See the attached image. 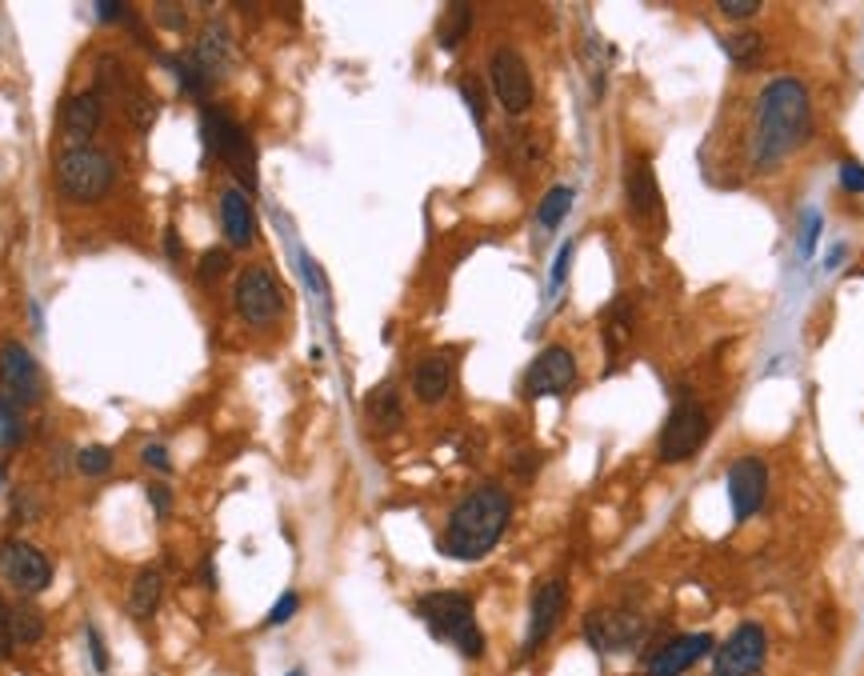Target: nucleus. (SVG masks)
Masks as SVG:
<instances>
[{
  "label": "nucleus",
  "instance_id": "obj_11",
  "mask_svg": "<svg viewBox=\"0 0 864 676\" xmlns=\"http://www.w3.org/2000/svg\"><path fill=\"white\" fill-rule=\"evenodd\" d=\"M0 573L21 597H37L52 585V561L37 544L21 541V537H9L0 544Z\"/></svg>",
  "mask_w": 864,
  "mask_h": 676
},
{
  "label": "nucleus",
  "instance_id": "obj_25",
  "mask_svg": "<svg viewBox=\"0 0 864 676\" xmlns=\"http://www.w3.org/2000/svg\"><path fill=\"white\" fill-rule=\"evenodd\" d=\"M568 209H572V188L568 185H556L548 188L541 197V205H536V221H541V229H560V221L568 217Z\"/></svg>",
  "mask_w": 864,
  "mask_h": 676
},
{
  "label": "nucleus",
  "instance_id": "obj_29",
  "mask_svg": "<svg viewBox=\"0 0 864 676\" xmlns=\"http://www.w3.org/2000/svg\"><path fill=\"white\" fill-rule=\"evenodd\" d=\"M229 265H233L229 248H205V253H200V265H197V281L217 284L221 276H229Z\"/></svg>",
  "mask_w": 864,
  "mask_h": 676
},
{
  "label": "nucleus",
  "instance_id": "obj_43",
  "mask_svg": "<svg viewBox=\"0 0 864 676\" xmlns=\"http://www.w3.org/2000/svg\"><path fill=\"white\" fill-rule=\"evenodd\" d=\"M568 265H572V241L568 245H560V253H556V260H553V288H560L565 284V276H568Z\"/></svg>",
  "mask_w": 864,
  "mask_h": 676
},
{
  "label": "nucleus",
  "instance_id": "obj_27",
  "mask_svg": "<svg viewBox=\"0 0 864 676\" xmlns=\"http://www.w3.org/2000/svg\"><path fill=\"white\" fill-rule=\"evenodd\" d=\"M157 112H161L157 97L140 93V88H133V93L124 97V116H128V121H133V128H140V133H149L152 121H157Z\"/></svg>",
  "mask_w": 864,
  "mask_h": 676
},
{
  "label": "nucleus",
  "instance_id": "obj_17",
  "mask_svg": "<svg viewBox=\"0 0 864 676\" xmlns=\"http://www.w3.org/2000/svg\"><path fill=\"white\" fill-rule=\"evenodd\" d=\"M625 193H629V209L637 221H661V212H665V205H661V188H656V173L653 164L644 157H632L629 164H625Z\"/></svg>",
  "mask_w": 864,
  "mask_h": 676
},
{
  "label": "nucleus",
  "instance_id": "obj_7",
  "mask_svg": "<svg viewBox=\"0 0 864 676\" xmlns=\"http://www.w3.org/2000/svg\"><path fill=\"white\" fill-rule=\"evenodd\" d=\"M233 305H236V317L245 320V324L269 329L272 320H281V312H284V293L269 269L252 265V269H245L236 276Z\"/></svg>",
  "mask_w": 864,
  "mask_h": 676
},
{
  "label": "nucleus",
  "instance_id": "obj_20",
  "mask_svg": "<svg viewBox=\"0 0 864 676\" xmlns=\"http://www.w3.org/2000/svg\"><path fill=\"white\" fill-rule=\"evenodd\" d=\"M221 229L233 248H248L257 236V217H252V200L240 188H224L221 193Z\"/></svg>",
  "mask_w": 864,
  "mask_h": 676
},
{
  "label": "nucleus",
  "instance_id": "obj_44",
  "mask_svg": "<svg viewBox=\"0 0 864 676\" xmlns=\"http://www.w3.org/2000/svg\"><path fill=\"white\" fill-rule=\"evenodd\" d=\"M536 465H541V456H536V453H524V456H517V460H513V472L529 480L532 472H536Z\"/></svg>",
  "mask_w": 864,
  "mask_h": 676
},
{
  "label": "nucleus",
  "instance_id": "obj_46",
  "mask_svg": "<svg viewBox=\"0 0 864 676\" xmlns=\"http://www.w3.org/2000/svg\"><path fill=\"white\" fill-rule=\"evenodd\" d=\"M124 13H128L124 4H97V16L104 25H116V16H124Z\"/></svg>",
  "mask_w": 864,
  "mask_h": 676
},
{
  "label": "nucleus",
  "instance_id": "obj_28",
  "mask_svg": "<svg viewBox=\"0 0 864 676\" xmlns=\"http://www.w3.org/2000/svg\"><path fill=\"white\" fill-rule=\"evenodd\" d=\"M13 637L16 644H37L45 637V616L33 604H16L13 609Z\"/></svg>",
  "mask_w": 864,
  "mask_h": 676
},
{
  "label": "nucleus",
  "instance_id": "obj_34",
  "mask_svg": "<svg viewBox=\"0 0 864 676\" xmlns=\"http://www.w3.org/2000/svg\"><path fill=\"white\" fill-rule=\"evenodd\" d=\"M297 609H300V597L288 589L281 601L269 609V616H264V628H276V625H284V620H293V616H297Z\"/></svg>",
  "mask_w": 864,
  "mask_h": 676
},
{
  "label": "nucleus",
  "instance_id": "obj_24",
  "mask_svg": "<svg viewBox=\"0 0 864 676\" xmlns=\"http://www.w3.org/2000/svg\"><path fill=\"white\" fill-rule=\"evenodd\" d=\"M472 28V4H448L441 13V25H436V45L445 52L460 49V40L469 37Z\"/></svg>",
  "mask_w": 864,
  "mask_h": 676
},
{
  "label": "nucleus",
  "instance_id": "obj_5",
  "mask_svg": "<svg viewBox=\"0 0 864 676\" xmlns=\"http://www.w3.org/2000/svg\"><path fill=\"white\" fill-rule=\"evenodd\" d=\"M200 128H205V145H209L212 157H221L233 169L236 181L248 193H257V148H252V136L236 124L233 112L209 105L205 116H200Z\"/></svg>",
  "mask_w": 864,
  "mask_h": 676
},
{
  "label": "nucleus",
  "instance_id": "obj_2",
  "mask_svg": "<svg viewBox=\"0 0 864 676\" xmlns=\"http://www.w3.org/2000/svg\"><path fill=\"white\" fill-rule=\"evenodd\" d=\"M513 520V496L501 484H477L457 501L441 529V553L453 561H481L501 544Z\"/></svg>",
  "mask_w": 864,
  "mask_h": 676
},
{
  "label": "nucleus",
  "instance_id": "obj_19",
  "mask_svg": "<svg viewBox=\"0 0 864 676\" xmlns=\"http://www.w3.org/2000/svg\"><path fill=\"white\" fill-rule=\"evenodd\" d=\"M100 121H104V105H100L97 93H76V97L64 100L61 109V133L76 145H88L97 136Z\"/></svg>",
  "mask_w": 864,
  "mask_h": 676
},
{
  "label": "nucleus",
  "instance_id": "obj_13",
  "mask_svg": "<svg viewBox=\"0 0 864 676\" xmlns=\"http://www.w3.org/2000/svg\"><path fill=\"white\" fill-rule=\"evenodd\" d=\"M765 496H768V465L761 456H741V460H732L729 468V501H732V517L741 520H753L761 508H765Z\"/></svg>",
  "mask_w": 864,
  "mask_h": 676
},
{
  "label": "nucleus",
  "instance_id": "obj_10",
  "mask_svg": "<svg viewBox=\"0 0 864 676\" xmlns=\"http://www.w3.org/2000/svg\"><path fill=\"white\" fill-rule=\"evenodd\" d=\"M768 632L756 620H744L725 637V644L713 656V676H756L765 668Z\"/></svg>",
  "mask_w": 864,
  "mask_h": 676
},
{
  "label": "nucleus",
  "instance_id": "obj_1",
  "mask_svg": "<svg viewBox=\"0 0 864 676\" xmlns=\"http://www.w3.org/2000/svg\"><path fill=\"white\" fill-rule=\"evenodd\" d=\"M813 133V100L797 76H777L761 88L753 121V169L773 173Z\"/></svg>",
  "mask_w": 864,
  "mask_h": 676
},
{
  "label": "nucleus",
  "instance_id": "obj_36",
  "mask_svg": "<svg viewBox=\"0 0 864 676\" xmlns=\"http://www.w3.org/2000/svg\"><path fill=\"white\" fill-rule=\"evenodd\" d=\"M85 640H88V652H92V668H97V673H109V649H104V640H100V628L88 625Z\"/></svg>",
  "mask_w": 864,
  "mask_h": 676
},
{
  "label": "nucleus",
  "instance_id": "obj_8",
  "mask_svg": "<svg viewBox=\"0 0 864 676\" xmlns=\"http://www.w3.org/2000/svg\"><path fill=\"white\" fill-rule=\"evenodd\" d=\"M704 437H708V413L701 408V401H680L661 429V441H656L661 465H680V460L696 456Z\"/></svg>",
  "mask_w": 864,
  "mask_h": 676
},
{
  "label": "nucleus",
  "instance_id": "obj_33",
  "mask_svg": "<svg viewBox=\"0 0 864 676\" xmlns=\"http://www.w3.org/2000/svg\"><path fill=\"white\" fill-rule=\"evenodd\" d=\"M173 69H176V76H181V88H185V93H193V97H205V93H209L212 81L200 73L193 57H185V61H173Z\"/></svg>",
  "mask_w": 864,
  "mask_h": 676
},
{
  "label": "nucleus",
  "instance_id": "obj_23",
  "mask_svg": "<svg viewBox=\"0 0 864 676\" xmlns=\"http://www.w3.org/2000/svg\"><path fill=\"white\" fill-rule=\"evenodd\" d=\"M365 413H369L372 429H377V432L400 429V420H405V405H400V393H396V384L384 381L381 389H372L369 401H365Z\"/></svg>",
  "mask_w": 864,
  "mask_h": 676
},
{
  "label": "nucleus",
  "instance_id": "obj_41",
  "mask_svg": "<svg viewBox=\"0 0 864 676\" xmlns=\"http://www.w3.org/2000/svg\"><path fill=\"white\" fill-rule=\"evenodd\" d=\"M720 13L732 16V21H744V16L761 13V0H720Z\"/></svg>",
  "mask_w": 864,
  "mask_h": 676
},
{
  "label": "nucleus",
  "instance_id": "obj_4",
  "mask_svg": "<svg viewBox=\"0 0 864 676\" xmlns=\"http://www.w3.org/2000/svg\"><path fill=\"white\" fill-rule=\"evenodd\" d=\"M112 181H116V164H112V157L104 148L76 145V148H64L61 157H57V188H61V197H69L73 205H92V200H100L112 188Z\"/></svg>",
  "mask_w": 864,
  "mask_h": 676
},
{
  "label": "nucleus",
  "instance_id": "obj_14",
  "mask_svg": "<svg viewBox=\"0 0 864 676\" xmlns=\"http://www.w3.org/2000/svg\"><path fill=\"white\" fill-rule=\"evenodd\" d=\"M716 649L713 632H680V637L665 640L656 652H649V661H644V673L649 676H684L689 668L708 656Z\"/></svg>",
  "mask_w": 864,
  "mask_h": 676
},
{
  "label": "nucleus",
  "instance_id": "obj_42",
  "mask_svg": "<svg viewBox=\"0 0 864 676\" xmlns=\"http://www.w3.org/2000/svg\"><path fill=\"white\" fill-rule=\"evenodd\" d=\"M816 236H820V212H809V217H804V233H801V253H804V257H813Z\"/></svg>",
  "mask_w": 864,
  "mask_h": 676
},
{
  "label": "nucleus",
  "instance_id": "obj_16",
  "mask_svg": "<svg viewBox=\"0 0 864 676\" xmlns=\"http://www.w3.org/2000/svg\"><path fill=\"white\" fill-rule=\"evenodd\" d=\"M0 384H4L9 396L21 401V405H25V401H37V396L45 393L40 365L25 345H16V341H4V345H0Z\"/></svg>",
  "mask_w": 864,
  "mask_h": 676
},
{
  "label": "nucleus",
  "instance_id": "obj_30",
  "mask_svg": "<svg viewBox=\"0 0 864 676\" xmlns=\"http://www.w3.org/2000/svg\"><path fill=\"white\" fill-rule=\"evenodd\" d=\"M121 81H124V64H121V57H116V52H104V57H100L97 61V88H92V93H121Z\"/></svg>",
  "mask_w": 864,
  "mask_h": 676
},
{
  "label": "nucleus",
  "instance_id": "obj_18",
  "mask_svg": "<svg viewBox=\"0 0 864 676\" xmlns=\"http://www.w3.org/2000/svg\"><path fill=\"white\" fill-rule=\"evenodd\" d=\"M193 61H197V69L209 76V81L224 76L236 64V45H233V37H229V28H224L221 21L205 25V33L197 37V49H193Z\"/></svg>",
  "mask_w": 864,
  "mask_h": 676
},
{
  "label": "nucleus",
  "instance_id": "obj_31",
  "mask_svg": "<svg viewBox=\"0 0 864 676\" xmlns=\"http://www.w3.org/2000/svg\"><path fill=\"white\" fill-rule=\"evenodd\" d=\"M21 437H25L21 408H16V401H4V396H0V444L13 448V444H21Z\"/></svg>",
  "mask_w": 864,
  "mask_h": 676
},
{
  "label": "nucleus",
  "instance_id": "obj_47",
  "mask_svg": "<svg viewBox=\"0 0 864 676\" xmlns=\"http://www.w3.org/2000/svg\"><path fill=\"white\" fill-rule=\"evenodd\" d=\"M164 253H169V260H181V236H176V229L164 233Z\"/></svg>",
  "mask_w": 864,
  "mask_h": 676
},
{
  "label": "nucleus",
  "instance_id": "obj_48",
  "mask_svg": "<svg viewBox=\"0 0 864 676\" xmlns=\"http://www.w3.org/2000/svg\"><path fill=\"white\" fill-rule=\"evenodd\" d=\"M284 676H305V673H300V668H293V673H284Z\"/></svg>",
  "mask_w": 864,
  "mask_h": 676
},
{
  "label": "nucleus",
  "instance_id": "obj_40",
  "mask_svg": "<svg viewBox=\"0 0 864 676\" xmlns=\"http://www.w3.org/2000/svg\"><path fill=\"white\" fill-rule=\"evenodd\" d=\"M140 460H145V465L149 468H157V472H173V460H169V453H164V444H145V448H140Z\"/></svg>",
  "mask_w": 864,
  "mask_h": 676
},
{
  "label": "nucleus",
  "instance_id": "obj_45",
  "mask_svg": "<svg viewBox=\"0 0 864 676\" xmlns=\"http://www.w3.org/2000/svg\"><path fill=\"white\" fill-rule=\"evenodd\" d=\"M149 501L157 504V517H169V489H161V484H149Z\"/></svg>",
  "mask_w": 864,
  "mask_h": 676
},
{
  "label": "nucleus",
  "instance_id": "obj_21",
  "mask_svg": "<svg viewBox=\"0 0 864 676\" xmlns=\"http://www.w3.org/2000/svg\"><path fill=\"white\" fill-rule=\"evenodd\" d=\"M453 389V360L441 357V353H432V357L417 360V369H412V393H417L420 405H441Z\"/></svg>",
  "mask_w": 864,
  "mask_h": 676
},
{
  "label": "nucleus",
  "instance_id": "obj_12",
  "mask_svg": "<svg viewBox=\"0 0 864 676\" xmlns=\"http://www.w3.org/2000/svg\"><path fill=\"white\" fill-rule=\"evenodd\" d=\"M568 609V585L565 577H544L536 589H532L529 604V632H524V656H532L536 649H544L553 632L560 628Z\"/></svg>",
  "mask_w": 864,
  "mask_h": 676
},
{
  "label": "nucleus",
  "instance_id": "obj_26",
  "mask_svg": "<svg viewBox=\"0 0 864 676\" xmlns=\"http://www.w3.org/2000/svg\"><path fill=\"white\" fill-rule=\"evenodd\" d=\"M720 45H725V52H729L737 64H756V61H761V52H765V37H761V33H753V28L732 33V37H725Z\"/></svg>",
  "mask_w": 864,
  "mask_h": 676
},
{
  "label": "nucleus",
  "instance_id": "obj_9",
  "mask_svg": "<svg viewBox=\"0 0 864 676\" xmlns=\"http://www.w3.org/2000/svg\"><path fill=\"white\" fill-rule=\"evenodd\" d=\"M489 85H493V97L501 100V109L508 116H524L532 109V73L517 49H508V45L493 49V57H489Z\"/></svg>",
  "mask_w": 864,
  "mask_h": 676
},
{
  "label": "nucleus",
  "instance_id": "obj_37",
  "mask_svg": "<svg viewBox=\"0 0 864 676\" xmlns=\"http://www.w3.org/2000/svg\"><path fill=\"white\" fill-rule=\"evenodd\" d=\"M840 188H844V193H864V164L861 160H844V164H840Z\"/></svg>",
  "mask_w": 864,
  "mask_h": 676
},
{
  "label": "nucleus",
  "instance_id": "obj_32",
  "mask_svg": "<svg viewBox=\"0 0 864 676\" xmlns=\"http://www.w3.org/2000/svg\"><path fill=\"white\" fill-rule=\"evenodd\" d=\"M109 468H112V448H104V444H88V448L76 453V472H85V477H104Z\"/></svg>",
  "mask_w": 864,
  "mask_h": 676
},
{
  "label": "nucleus",
  "instance_id": "obj_22",
  "mask_svg": "<svg viewBox=\"0 0 864 676\" xmlns=\"http://www.w3.org/2000/svg\"><path fill=\"white\" fill-rule=\"evenodd\" d=\"M164 601V573L157 565H145L128 585V597H124V609L133 620H152L157 609Z\"/></svg>",
  "mask_w": 864,
  "mask_h": 676
},
{
  "label": "nucleus",
  "instance_id": "obj_15",
  "mask_svg": "<svg viewBox=\"0 0 864 676\" xmlns=\"http://www.w3.org/2000/svg\"><path fill=\"white\" fill-rule=\"evenodd\" d=\"M572 381H577V357L565 345H548L529 365V372H524V396L529 401H536V396H560L572 389Z\"/></svg>",
  "mask_w": 864,
  "mask_h": 676
},
{
  "label": "nucleus",
  "instance_id": "obj_39",
  "mask_svg": "<svg viewBox=\"0 0 864 676\" xmlns=\"http://www.w3.org/2000/svg\"><path fill=\"white\" fill-rule=\"evenodd\" d=\"M460 93H465V100H469L472 116H477V121H484V88H481V81H477V76H465V81H460Z\"/></svg>",
  "mask_w": 864,
  "mask_h": 676
},
{
  "label": "nucleus",
  "instance_id": "obj_3",
  "mask_svg": "<svg viewBox=\"0 0 864 676\" xmlns=\"http://www.w3.org/2000/svg\"><path fill=\"white\" fill-rule=\"evenodd\" d=\"M417 616L429 625L432 637L457 644L469 661L484 656V632L477 625V609H472L469 592L445 589V592H424L417 601Z\"/></svg>",
  "mask_w": 864,
  "mask_h": 676
},
{
  "label": "nucleus",
  "instance_id": "obj_35",
  "mask_svg": "<svg viewBox=\"0 0 864 676\" xmlns=\"http://www.w3.org/2000/svg\"><path fill=\"white\" fill-rule=\"evenodd\" d=\"M16 649V637H13V609L4 604V597H0V661H9Z\"/></svg>",
  "mask_w": 864,
  "mask_h": 676
},
{
  "label": "nucleus",
  "instance_id": "obj_38",
  "mask_svg": "<svg viewBox=\"0 0 864 676\" xmlns=\"http://www.w3.org/2000/svg\"><path fill=\"white\" fill-rule=\"evenodd\" d=\"M152 21H157L161 28H185L188 13L181 9V4H157V9H152Z\"/></svg>",
  "mask_w": 864,
  "mask_h": 676
},
{
  "label": "nucleus",
  "instance_id": "obj_6",
  "mask_svg": "<svg viewBox=\"0 0 864 676\" xmlns=\"http://www.w3.org/2000/svg\"><path fill=\"white\" fill-rule=\"evenodd\" d=\"M644 632H649V620H644V613L629 609V604H605V609H593V613L584 616V640L596 652H605V656L637 649L644 640Z\"/></svg>",
  "mask_w": 864,
  "mask_h": 676
}]
</instances>
